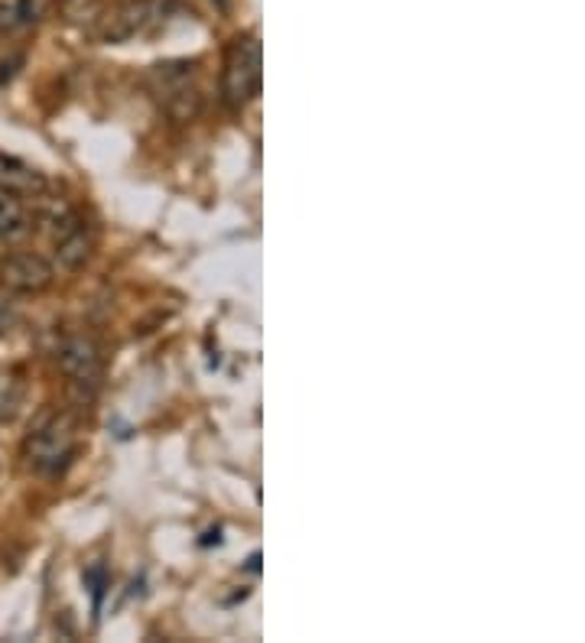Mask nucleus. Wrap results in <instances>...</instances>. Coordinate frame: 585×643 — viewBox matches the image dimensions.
Segmentation results:
<instances>
[{
    "label": "nucleus",
    "mask_w": 585,
    "mask_h": 643,
    "mask_svg": "<svg viewBox=\"0 0 585 643\" xmlns=\"http://www.w3.org/2000/svg\"><path fill=\"white\" fill-rule=\"evenodd\" d=\"M75 455V423L65 413H46L33 423L26 442H23V459L26 468L42 475V478H55L65 472V465Z\"/></svg>",
    "instance_id": "nucleus-1"
},
{
    "label": "nucleus",
    "mask_w": 585,
    "mask_h": 643,
    "mask_svg": "<svg viewBox=\"0 0 585 643\" xmlns=\"http://www.w3.org/2000/svg\"><path fill=\"white\" fill-rule=\"evenodd\" d=\"M260 42L254 36H238L228 46L225 55V72H221V94L228 107H244L257 91H260Z\"/></svg>",
    "instance_id": "nucleus-2"
},
{
    "label": "nucleus",
    "mask_w": 585,
    "mask_h": 643,
    "mask_svg": "<svg viewBox=\"0 0 585 643\" xmlns=\"http://www.w3.org/2000/svg\"><path fill=\"white\" fill-rule=\"evenodd\" d=\"M192 78H195V68L192 62H182V59L160 62L150 68V85L173 120H192L202 111V94Z\"/></svg>",
    "instance_id": "nucleus-3"
},
{
    "label": "nucleus",
    "mask_w": 585,
    "mask_h": 643,
    "mask_svg": "<svg viewBox=\"0 0 585 643\" xmlns=\"http://www.w3.org/2000/svg\"><path fill=\"white\" fill-rule=\"evenodd\" d=\"M169 13H173V0H130L111 13L104 10L98 23V36L104 42H127L133 36L160 29Z\"/></svg>",
    "instance_id": "nucleus-4"
},
{
    "label": "nucleus",
    "mask_w": 585,
    "mask_h": 643,
    "mask_svg": "<svg viewBox=\"0 0 585 643\" xmlns=\"http://www.w3.org/2000/svg\"><path fill=\"white\" fill-rule=\"evenodd\" d=\"M55 364L59 371L68 377L72 390L81 394V397H94L101 377H104V355L98 348V342L85 338V335H72L59 345L55 351Z\"/></svg>",
    "instance_id": "nucleus-5"
},
{
    "label": "nucleus",
    "mask_w": 585,
    "mask_h": 643,
    "mask_svg": "<svg viewBox=\"0 0 585 643\" xmlns=\"http://www.w3.org/2000/svg\"><path fill=\"white\" fill-rule=\"evenodd\" d=\"M94 247H98V234L94 228L78 215L75 221H68L59 234H52V254H55V263L68 273L88 267V260L94 257Z\"/></svg>",
    "instance_id": "nucleus-6"
},
{
    "label": "nucleus",
    "mask_w": 585,
    "mask_h": 643,
    "mask_svg": "<svg viewBox=\"0 0 585 643\" xmlns=\"http://www.w3.org/2000/svg\"><path fill=\"white\" fill-rule=\"evenodd\" d=\"M55 280L52 263L39 254H10L0 260V283L13 293H42Z\"/></svg>",
    "instance_id": "nucleus-7"
},
{
    "label": "nucleus",
    "mask_w": 585,
    "mask_h": 643,
    "mask_svg": "<svg viewBox=\"0 0 585 643\" xmlns=\"http://www.w3.org/2000/svg\"><path fill=\"white\" fill-rule=\"evenodd\" d=\"M0 189H7L20 198H36L39 192H46V179L29 163L0 153Z\"/></svg>",
    "instance_id": "nucleus-8"
},
{
    "label": "nucleus",
    "mask_w": 585,
    "mask_h": 643,
    "mask_svg": "<svg viewBox=\"0 0 585 643\" xmlns=\"http://www.w3.org/2000/svg\"><path fill=\"white\" fill-rule=\"evenodd\" d=\"M49 10V0H0V33H20L36 26Z\"/></svg>",
    "instance_id": "nucleus-9"
},
{
    "label": "nucleus",
    "mask_w": 585,
    "mask_h": 643,
    "mask_svg": "<svg viewBox=\"0 0 585 643\" xmlns=\"http://www.w3.org/2000/svg\"><path fill=\"white\" fill-rule=\"evenodd\" d=\"M29 231L26 202L7 189H0V241H20Z\"/></svg>",
    "instance_id": "nucleus-10"
},
{
    "label": "nucleus",
    "mask_w": 585,
    "mask_h": 643,
    "mask_svg": "<svg viewBox=\"0 0 585 643\" xmlns=\"http://www.w3.org/2000/svg\"><path fill=\"white\" fill-rule=\"evenodd\" d=\"M59 10H62V16H65L72 26L98 29V23H101V16H104V0H62Z\"/></svg>",
    "instance_id": "nucleus-11"
},
{
    "label": "nucleus",
    "mask_w": 585,
    "mask_h": 643,
    "mask_svg": "<svg viewBox=\"0 0 585 643\" xmlns=\"http://www.w3.org/2000/svg\"><path fill=\"white\" fill-rule=\"evenodd\" d=\"M16 397H20V390H16V384L0 371V416H10L13 413V407H16Z\"/></svg>",
    "instance_id": "nucleus-12"
}]
</instances>
